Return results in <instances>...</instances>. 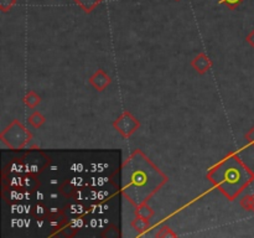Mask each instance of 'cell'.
Instances as JSON below:
<instances>
[{
    "label": "cell",
    "mask_w": 254,
    "mask_h": 238,
    "mask_svg": "<svg viewBox=\"0 0 254 238\" xmlns=\"http://www.w3.org/2000/svg\"><path fill=\"white\" fill-rule=\"evenodd\" d=\"M156 237H161V238L176 237V235H175V233L173 232V231L170 230V228H169V227H165V226H164V227L161 228V230H160L159 232L156 233Z\"/></svg>",
    "instance_id": "obj_20"
},
{
    "label": "cell",
    "mask_w": 254,
    "mask_h": 238,
    "mask_svg": "<svg viewBox=\"0 0 254 238\" xmlns=\"http://www.w3.org/2000/svg\"><path fill=\"white\" fill-rule=\"evenodd\" d=\"M241 206L242 209L246 210V211L254 212V194L244 196L243 199L241 200Z\"/></svg>",
    "instance_id": "obj_17"
},
{
    "label": "cell",
    "mask_w": 254,
    "mask_h": 238,
    "mask_svg": "<svg viewBox=\"0 0 254 238\" xmlns=\"http://www.w3.org/2000/svg\"><path fill=\"white\" fill-rule=\"evenodd\" d=\"M16 0H0V10L3 13H9L15 6Z\"/></svg>",
    "instance_id": "obj_18"
},
{
    "label": "cell",
    "mask_w": 254,
    "mask_h": 238,
    "mask_svg": "<svg viewBox=\"0 0 254 238\" xmlns=\"http://www.w3.org/2000/svg\"><path fill=\"white\" fill-rule=\"evenodd\" d=\"M246 40H247V42H248V44L254 49V30H252V31L247 35Z\"/></svg>",
    "instance_id": "obj_22"
},
{
    "label": "cell",
    "mask_w": 254,
    "mask_h": 238,
    "mask_svg": "<svg viewBox=\"0 0 254 238\" xmlns=\"http://www.w3.org/2000/svg\"><path fill=\"white\" fill-rule=\"evenodd\" d=\"M176 1H180V0H176Z\"/></svg>",
    "instance_id": "obj_23"
},
{
    "label": "cell",
    "mask_w": 254,
    "mask_h": 238,
    "mask_svg": "<svg viewBox=\"0 0 254 238\" xmlns=\"http://www.w3.org/2000/svg\"><path fill=\"white\" fill-rule=\"evenodd\" d=\"M168 181L165 174L155 166L142 150L136 149L124 161L121 170V191L134 206L148 200Z\"/></svg>",
    "instance_id": "obj_1"
},
{
    "label": "cell",
    "mask_w": 254,
    "mask_h": 238,
    "mask_svg": "<svg viewBox=\"0 0 254 238\" xmlns=\"http://www.w3.org/2000/svg\"><path fill=\"white\" fill-rule=\"evenodd\" d=\"M101 237H103V238H118V237H121V231L115 227V226H108V227H105L104 230H103Z\"/></svg>",
    "instance_id": "obj_16"
},
{
    "label": "cell",
    "mask_w": 254,
    "mask_h": 238,
    "mask_svg": "<svg viewBox=\"0 0 254 238\" xmlns=\"http://www.w3.org/2000/svg\"><path fill=\"white\" fill-rule=\"evenodd\" d=\"M113 127H114L115 131L118 132L119 134H122L124 138H129V136L133 135V134L139 129L140 123L131 113L124 112L117 121H114Z\"/></svg>",
    "instance_id": "obj_5"
},
{
    "label": "cell",
    "mask_w": 254,
    "mask_h": 238,
    "mask_svg": "<svg viewBox=\"0 0 254 238\" xmlns=\"http://www.w3.org/2000/svg\"><path fill=\"white\" fill-rule=\"evenodd\" d=\"M24 102L29 108H35L40 102H41V97H40L36 92L30 91V92H27L26 96H25Z\"/></svg>",
    "instance_id": "obj_14"
},
{
    "label": "cell",
    "mask_w": 254,
    "mask_h": 238,
    "mask_svg": "<svg viewBox=\"0 0 254 238\" xmlns=\"http://www.w3.org/2000/svg\"><path fill=\"white\" fill-rule=\"evenodd\" d=\"M21 159L24 164V174H31V175H39L50 164L48 155L40 150H30L25 153Z\"/></svg>",
    "instance_id": "obj_4"
},
{
    "label": "cell",
    "mask_w": 254,
    "mask_h": 238,
    "mask_svg": "<svg viewBox=\"0 0 254 238\" xmlns=\"http://www.w3.org/2000/svg\"><path fill=\"white\" fill-rule=\"evenodd\" d=\"M29 123L31 124L34 128H40V127L45 123V117L40 112L35 110V112L29 117Z\"/></svg>",
    "instance_id": "obj_15"
},
{
    "label": "cell",
    "mask_w": 254,
    "mask_h": 238,
    "mask_svg": "<svg viewBox=\"0 0 254 238\" xmlns=\"http://www.w3.org/2000/svg\"><path fill=\"white\" fill-rule=\"evenodd\" d=\"M246 139L254 147V127L246 134Z\"/></svg>",
    "instance_id": "obj_21"
},
{
    "label": "cell",
    "mask_w": 254,
    "mask_h": 238,
    "mask_svg": "<svg viewBox=\"0 0 254 238\" xmlns=\"http://www.w3.org/2000/svg\"><path fill=\"white\" fill-rule=\"evenodd\" d=\"M152 216H154V210L144 202V204H140L138 206H135V217L144 218V220H152Z\"/></svg>",
    "instance_id": "obj_11"
},
{
    "label": "cell",
    "mask_w": 254,
    "mask_h": 238,
    "mask_svg": "<svg viewBox=\"0 0 254 238\" xmlns=\"http://www.w3.org/2000/svg\"><path fill=\"white\" fill-rule=\"evenodd\" d=\"M243 1L244 0H218V3L223 4V5H226L230 10H234V9L238 8Z\"/></svg>",
    "instance_id": "obj_19"
},
{
    "label": "cell",
    "mask_w": 254,
    "mask_h": 238,
    "mask_svg": "<svg viewBox=\"0 0 254 238\" xmlns=\"http://www.w3.org/2000/svg\"><path fill=\"white\" fill-rule=\"evenodd\" d=\"M31 215L36 220H46L49 217V215H50V207L45 204L44 201H37L36 205L32 207Z\"/></svg>",
    "instance_id": "obj_9"
},
{
    "label": "cell",
    "mask_w": 254,
    "mask_h": 238,
    "mask_svg": "<svg viewBox=\"0 0 254 238\" xmlns=\"http://www.w3.org/2000/svg\"><path fill=\"white\" fill-rule=\"evenodd\" d=\"M40 181L36 179V175H31V174H25L24 180H23V190L24 191H37L40 188Z\"/></svg>",
    "instance_id": "obj_10"
},
{
    "label": "cell",
    "mask_w": 254,
    "mask_h": 238,
    "mask_svg": "<svg viewBox=\"0 0 254 238\" xmlns=\"http://www.w3.org/2000/svg\"><path fill=\"white\" fill-rule=\"evenodd\" d=\"M191 65H192V67H194L200 75H204L207 71L211 68V66H212V62H211L210 58L207 57L206 53H199V55H197L196 57L194 58V60H192Z\"/></svg>",
    "instance_id": "obj_7"
},
{
    "label": "cell",
    "mask_w": 254,
    "mask_h": 238,
    "mask_svg": "<svg viewBox=\"0 0 254 238\" xmlns=\"http://www.w3.org/2000/svg\"><path fill=\"white\" fill-rule=\"evenodd\" d=\"M65 211V215L67 218H76V217H83L86 213H88V210L84 207L83 204H81L79 201L74 202L71 204L70 206L66 207Z\"/></svg>",
    "instance_id": "obj_8"
},
{
    "label": "cell",
    "mask_w": 254,
    "mask_h": 238,
    "mask_svg": "<svg viewBox=\"0 0 254 238\" xmlns=\"http://www.w3.org/2000/svg\"><path fill=\"white\" fill-rule=\"evenodd\" d=\"M207 179L229 201H234L244 188L253 183L254 173L237 155L229 154L208 171Z\"/></svg>",
    "instance_id": "obj_2"
},
{
    "label": "cell",
    "mask_w": 254,
    "mask_h": 238,
    "mask_svg": "<svg viewBox=\"0 0 254 238\" xmlns=\"http://www.w3.org/2000/svg\"><path fill=\"white\" fill-rule=\"evenodd\" d=\"M74 1L84 11V13L89 14L95 10V9L102 3L103 0H74Z\"/></svg>",
    "instance_id": "obj_12"
},
{
    "label": "cell",
    "mask_w": 254,
    "mask_h": 238,
    "mask_svg": "<svg viewBox=\"0 0 254 238\" xmlns=\"http://www.w3.org/2000/svg\"><path fill=\"white\" fill-rule=\"evenodd\" d=\"M89 83L95 87L97 91L103 92L110 83H112V79L105 74L103 70H97L95 74L89 77Z\"/></svg>",
    "instance_id": "obj_6"
},
{
    "label": "cell",
    "mask_w": 254,
    "mask_h": 238,
    "mask_svg": "<svg viewBox=\"0 0 254 238\" xmlns=\"http://www.w3.org/2000/svg\"><path fill=\"white\" fill-rule=\"evenodd\" d=\"M131 227L136 231V232L142 235V233L147 232L149 231L150 228V222L149 220H144V218H140V217H135L133 221H131Z\"/></svg>",
    "instance_id": "obj_13"
},
{
    "label": "cell",
    "mask_w": 254,
    "mask_h": 238,
    "mask_svg": "<svg viewBox=\"0 0 254 238\" xmlns=\"http://www.w3.org/2000/svg\"><path fill=\"white\" fill-rule=\"evenodd\" d=\"M32 135L19 121H13L10 126L0 134V139L11 150H20L31 140Z\"/></svg>",
    "instance_id": "obj_3"
}]
</instances>
